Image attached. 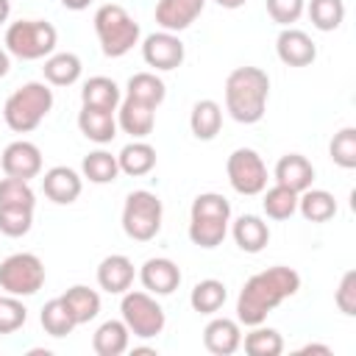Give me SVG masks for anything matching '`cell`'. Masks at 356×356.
<instances>
[{"instance_id": "obj_1", "label": "cell", "mask_w": 356, "mask_h": 356, "mask_svg": "<svg viewBox=\"0 0 356 356\" xmlns=\"http://www.w3.org/2000/svg\"><path fill=\"white\" fill-rule=\"evenodd\" d=\"M298 289H300L298 270L284 267V264L267 267V270L250 275L245 281V286L239 289V298H236V320L242 325H248V328L250 325H259V323L267 320V314L275 306H281Z\"/></svg>"}, {"instance_id": "obj_2", "label": "cell", "mask_w": 356, "mask_h": 356, "mask_svg": "<svg viewBox=\"0 0 356 356\" xmlns=\"http://www.w3.org/2000/svg\"><path fill=\"white\" fill-rule=\"evenodd\" d=\"M270 97V78L259 67H236L225 78V111L242 122L253 125L264 117Z\"/></svg>"}, {"instance_id": "obj_3", "label": "cell", "mask_w": 356, "mask_h": 356, "mask_svg": "<svg viewBox=\"0 0 356 356\" xmlns=\"http://www.w3.org/2000/svg\"><path fill=\"white\" fill-rule=\"evenodd\" d=\"M53 108V89L44 81H28L3 103V120L14 134H31Z\"/></svg>"}, {"instance_id": "obj_4", "label": "cell", "mask_w": 356, "mask_h": 356, "mask_svg": "<svg viewBox=\"0 0 356 356\" xmlns=\"http://www.w3.org/2000/svg\"><path fill=\"white\" fill-rule=\"evenodd\" d=\"M228 220H231V203L220 192H203L192 200L189 209V239L197 248H217L222 245L228 234Z\"/></svg>"}, {"instance_id": "obj_5", "label": "cell", "mask_w": 356, "mask_h": 356, "mask_svg": "<svg viewBox=\"0 0 356 356\" xmlns=\"http://www.w3.org/2000/svg\"><path fill=\"white\" fill-rule=\"evenodd\" d=\"M95 33H97V42H100V50L103 56L108 58H120L125 53L134 50V44H139V22L117 3H106L95 11Z\"/></svg>"}, {"instance_id": "obj_6", "label": "cell", "mask_w": 356, "mask_h": 356, "mask_svg": "<svg viewBox=\"0 0 356 356\" xmlns=\"http://www.w3.org/2000/svg\"><path fill=\"white\" fill-rule=\"evenodd\" d=\"M58 33L44 19H19L6 28V50L8 56H17L22 61H39L47 58L56 50Z\"/></svg>"}, {"instance_id": "obj_7", "label": "cell", "mask_w": 356, "mask_h": 356, "mask_svg": "<svg viewBox=\"0 0 356 356\" xmlns=\"http://www.w3.org/2000/svg\"><path fill=\"white\" fill-rule=\"evenodd\" d=\"M161 217H164V206L159 195L150 189H136L125 197L122 231L134 242H150L161 231Z\"/></svg>"}, {"instance_id": "obj_8", "label": "cell", "mask_w": 356, "mask_h": 356, "mask_svg": "<svg viewBox=\"0 0 356 356\" xmlns=\"http://www.w3.org/2000/svg\"><path fill=\"white\" fill-rule=\"evenodd\" d=\"M122 323L128 325V331L139 339H153L164 331V309L159 306V300L150 292H139V289H128L122 292Z\"/></svg>"}, {"instance_id": "obj_9", "label": "cell", "mask_w": 356, "mask_h": 356, "mask_svg": "<svg viewBox=\"0 0 356 356\" xmlns=\"http://www.w3.org/2000/svg\"><path fill=\"white\" fill-rule=\"evenodd\" d=\"M44 284V264L36 253H11L0 261V289L14 298H31Z\"/></svg>"}, {"instance_id": "obj_10", "label": "cell", "mask_w": 356, "mask_h": 356, "mask_svg": "<svg viewBox=\"0 0 356 356\" xmlns=\"http://www.w3.org/2000/svg\"><path fill=\"white\" fill-rule=\"evenodd\" d=\"M228 184L239 195H261L267 189V167L253 147H236L225 161Z\"/></svg>"}, {"instance_id": "obj_11", "label": "cell", "mask_w": 356, "mask_h": 356, "mask_svg": "<svg viewBox=\"0 0 356 356\" xmlns=\"http://www.w3.org/2000/svg\"><path fill=\"white\" fill-rule=\"evenodd\" d=\"M142 58H145L147 67L167 72V70H175V67L184 64L186 47H184V42L178 39V33L159 31V33L145 36V42H142Z\"/></svg>"}, {"instance_id": "obj_12", "label": "cell", "mask_w": 356, "mask_h": 356, "mask_svg": "<svg viewBox=\"0 0 356 356\" xmlns=\"http://www.w3.org/2000/svg\"><path fill=\"white\" fill-rule=\"evenodd\" d=\"M0 170L11 178L31 181L42 172V150L28 139H17V142L6 145V150L0 156Z\"/></svg>"}, {"instance_id": "obj_13", "label": "cell", "mask_w": 356, "mask_h": 356, "mask_svg": "<svg viewBox=\"0 0 356 356\" xmlns=\"http://www.w3.org/2000/svg\"><path fill=\"white\" fill-rule=\"evenodd\" d=\"M275 53L286 67H306L317 58V44L300 28H284L275 39Z\"/></svg>"}, {"instance_id": "obj_14", "label": "cell", "mask_w": 356, "mask_h": 356, "mask_svg": "<svg viewBox=\"0 0 356 356\" xmlns=\"http://www.w3.org/2000/svg\"><path fill=\"white\" fill-rule=\"evenodd\" d=\"M206 0H159L156 3V22L161 31L178 33L186 31L200 14Z\"/></svg>"}, {"instance_id": "obj_15", "label": "cell", "mask_w": 356, "mask_h": 356, "mask_svg": "<svg viewBox=\"0 0 356 356\" xmlns=\"http://www.w3.org/2000/svg\"><path fill=\"white\" fill-rule=\"evenodd\" d=\"M42 189H44V195H47L53 203H58V206H70V203H75V200L81 197L83 178H81L72 167L58 164V167H50V170L44 172V178H42Z\"/></svg>"}, {"instance_id": "obj_16", "label": "cell", "mask_w": 356, "mask_h": 356, "mask_svg": "<svg viewBox=\"0 0 356 356\" xmlns=\"http://www.w3.org/2000/svg\"><path fill=\"white\" fill-rule=\"evenodd\" d=\"M136 278V270H134V261L122 253H111L106 256L100 264H97V286L108 295H122L131 289Z\"/></svg>"}, {"instance_id": "obj_17", "label": "cell", "mask_w": 356, "mask_h": 356, "mask_svg": "<svg viewBox=\"0 0 356 356\" xmlns=\"http://www.w3.org/2000/svg\"><path fill=\"white\" fill-rule=\"evenodd\" d=\"M203 345L214 356H231V353H236L242 348L239 320H231V317H214V320H209L206 328H203Z\"/></svg>"}, {"instance_id": "obj_18", "label": "cell", "mask_w": 356, "mask_h": 356, "mask_svg": "<svg viewBox=\"0 0 356 356\" xmlns=\"http://www.w3.org/2000/svg\"><path fill=\"white\" fill-rule=\"evenodd\" d=\"M139 281L150 295H172L181 284V270L172 259H147L139 270Z\"/></svg>"}, {"instance_id": "obj_19", "label": "cell", "mask_w": 356, "mask_h": 356, "mask_svg": "<svg viewBox=\"0 0 356 356\" xmlns=\"http://www.w3.org/2000/svg\"><path fill=\"white\" fill-rule=\"evenodd\" d=\"M153 125H156V108H150V106H145L139 100H131V97L120 100V106H117V128H122L134 139H145V136H150Z\"/></svg>"}, {"instance_id": "obj_20", "label": "cell", "mask_w": 356, "mask_h": 356, "mask_svg": "<svg viewBox=\"0 0 356 356\" xmlns=\"http://www.w3.org/2000/svg\"><path fill=\"white\" fill-rule=\"evenodd\" d=\"M312 181H314V167H312V161L306 156L286 153V156L278 159V164H275V184L289 186L292 192H303V189L312 186Z\"/></svg>"}, {"instance_id": "obj_21", "label": "cell", "mask_w": 356, "mask_h": 356, "mask_svg": "<svg viewBox=\"0 0 356 356\" xmlns=\"http://www.w3.org/2000/svg\"><path fill=\"white\" fill-rule=\"evenodd\" d=\"M78 128L81 134L95 142V145H108L114 136H117V120H114V111H103V108H89L83 106L78 111Z\"/></svg>"}, {"instance_id": "obj_22", "label": "cell", "mask_w": 356, "mask_h": 356, "mask_svg": "<svg viewBox=\"0 0 356 356\" xmlns=\"http://www.w3.org/2000/svg\"><path fill=\"white\" fill-rule=\"evenodd\" d=\"M231 234H234V242L239 245V250H245V253H259L270 242V225L256 214L236 217Z\"/></svg>"}, {"instance_id": "obj_23", "label": "cell", "mask_w": 356, "mask_h": 356, "mask_svg": "<svg viewBox=\"0 0 356 356\" xmlns=\"http://www.w3.org/2000/svg\"><path fill=\"white\" fill-rule=\"evenodd\" d=\"M131 345V331L122 320H106L92 334V348L97 356H120Z\"/></svg>"}, {"instance_id": "obj_24", "label": "cell", "mask_w": 356, "mask_h": 356, "mask_svg": "<svg viewBox=\"0 0 356 356\" xmlns=\"http://www.w3.org/2000/svg\"><path fill=\"white\" fill-rule=\"evenodd\" d=\"M120 100H122L120 86H117L111 78H106V75H95V78H89V81L83 83V89H81V103L89 106V108L117 111Z\"/></svg>"}, {"instance_id": "obj_25", "label": "cell", "mask_w": 356, "mask_h": 356, "mask_svg": "<svg viewBox=\"0 0 356 356\" xmlns=\"http://www.w3.org/2000/svg\"><path fill=\"white\" fill-rule=\"evenodd\" d=\"M117 164H120V172L125 175H134V178L147 175L156 167V147L147 145L145 139H134L120 150Z\"/></svg>"}, {"instance_id": "obj_26", "label": "cell", "mask_w": 356, "mask_h": 356, "mask_svg": "<svg viewBox=\"0 0 356 356\" xmlns=\"http://www.w3.org/2000/svg\"><path fill=\"white\" fill-rule=\"evenodd\" d=\"M189 128H192V134L200 142L214 139L220 134V128H222V108H220V103L217 100H209V97L206 100H197L192 106V114H189Z\"/></svg>"}, {"instance_id": "obj_27", "label": "cell", "mask_w": 356, "mask_h": 356, "mask_svg": "<svg viewBox=\"0 0 356 356\" xmlns=\"http://www.w3.org/2000/svg\"><path fill=\"white\" fill-rule=\"evenodd\" d=\"M81 70H83V64L75 53H50L42 67L44 81L50 86H72L81 78Z\"/></svg>"}, {"instance_id": "obj_28", "label": "cell", "mask_w": 356, "mask_h": 356, "mask_svg": "<svg viewBox=\"0 0 356 356\" xmlns=\"http://www.w3.org/2000/svg\"><path fill=\"white\" fill-rule=\"evenodd\" d=\"M125 97L139 100V103H145L150 108H159L164 103V97H167V86L156 72H136V75L128 78Z\"/></svg>"}, {"instance_id": "obj_29", "label": "cell", "mask_w": 356, "mask_h": 356, "mask_svg": "<svg viewBox=\"0 0 356 356\" xmlns=\"http://www.w3.org/2000/svg\"><path fill=\"white\" fill-rule=\"evenodd\" d=\"M298 211L309 222H328L337 214V200L325 189H303L298 192Z\"/></svg>"}, {"instance_id": "obj_30", "label": "cell", "mask_w": 356, "mask_h": 356, "mask_svg": "<svg viewBox=\"0 0 356 356\" xmlns=\"http://www.w3.org/2000/svg\"><path fill=\"white\" fill-rule=\"evenodd\" d=\"M61 300H64V306L70 309V314L75 317L78 325L95 320L97 312H100V295H97V289H89V286H83V284L70 286V289L61 295Z\"/></svg>"}, {"instance_id": "obj_31", "label": "cell", "mask_w": 356, "mask_h": 356, "mask_svg": "<svg viewBox=\"0 0 356 356\" xmlns=\"http://www.w3.org/2000/svg\"><path fill=\"white\" fill-rule=\"evenodd\" d=\"M228 292H225V284L217 281V278H203L192 286L189 292V306L197 312V314H217L225 303Z\"/></svg>"}, {"instance_id": "obj_32", "label": "cell", "mask_w": 356, "mask_h": 356, "mask_svg": "<svg viewBox=\"0 0 356 356\" xmlns=\"http://www.w3.org/2000/svg\"><path fill=\"white\" fill-rule=\"evenodd\" d=\"M83 178L92 184H111L120 175V164L117 156H111L108 150H92L89 156H83Z\"/></svg>"}, {"instance_id": "obj_33", "label": "cell", "mask_w": 356, "mask_h": 356, "mask_svg": "<svg viewBox=\"0 0 356 356\" xmlns=\"http://www.w3.org/2000/svg\"><path fill=\"white\" fill-rule=\"evenodd\" d=\"M261 209L270 220H289L295 211H298V192H292L289 186H270L264 189V197H261Z\"/></svg>"}, {"instance_id": "obj_34", "label": "cell", "mask_w": 356, "mask_h": 356, "mask_svg": "<svg viewBox=\"0 0 356 356\" xmlns=\"http://www.w3.org/2000/svg\"><path fill=\"white\" fill-rule=\"evenodd\" d=\"M39 320H42V328H44L50 337H56V339H61V337L72 334V328L78 325V323H75V317L70 314V309L64 306V300H61V298L47 300V303L42 306Z\"/></svg>"}, {"instance_id": "obj_35", "label": "cell", "mask_w": 356, "mask_h": 356, "mask_svg": "<svg viewBox=\"0 0 356 356\" xmlns=\"http://www.w3.org/2000/svg\"><path fill=\"white\" fill-rule=\"evenodd\" d=\"M242 348L250 356H278L284 350V339L275 328H264L259 323V325H250V331L242 339Z\"/></svg>"}, {"instance_id": "obj_36", "label": "cell", "mask_w": 356, "mask_h": 356, "mask_svg": "<svg viewBox=\"0 0 356 356\" xmlns=\"http://www.w3.org/2000/svg\"><path fill=\"white\" fill-rule=\"evenodd\" d=\"M309 19L317 31H337L345 19V0H309Z\"/></svg>"}, {"instance_id": "obj_37", "label": "cell", "mask_w": 356, "mask_h": 356, "mask_svg": "<svg viewBox=\"0 0 356 356\" xmlns=\"http://www.w3.org/2000/svg\"><path fill=\"white\" fill-rule=\"evenodd\" d=\"M328 153H331V161L342 170H353L356 167V128L348 125L342 131L334 134L331 145H328Z\"/></svg>"}, {"instance_id": "obj_38", "label": "cell", "mask_w": 356, "mask_h": 356, "mask_svg": "<svg viewBox=\"0 0 356 356\" xmlns=\"http://www.w3.org/2000/svg\"><path fill=\"white\" fill-rule=\"evenodd\" d=\"M0 206H22V209H33V206H36V195H33V189H31L28 181L6 175V178L0 181Z\"/></svg>"}, {"instance_id": "obj_39", "label": "cell", "mask_w": 356, "mask_h": 356, "mask_svg": "<svg viewBox=\"0 0 356 356\" xmlns=\"http://www.w3.org/2000/svg\"><path fill=\"white\" fill-rule=\"evenodd\" d=\"M33 225V209H22V206H0V234L17 239L25 236Z\"/></svg>"}, {"instance_id": "obj_40", "label": "cell", "mask_w": 356, "mask_h": 356, "mask_svg": "<svg viewBox=\"0 0 356 356\" xmlns=\"http://www.w3.org/2000/svg\"><path fill=\"white\" fill-rule=\"evenodd\" d=\"M28 320V309L22 306L19 298L6 295L0 298V334H14L17 328H22Z\"/></svg>"}, {"instance_id": "obj_41", "label": "cell", "mask_w": 356, "mask_h": 356, "mask_svg": "<svg viewBox=\"0 0 356 356\" xmlns=\"http://www.w3.org/2000/svg\"><path fill=\"white\" fill-rule=\"evenodd\" d=\"M303 8H306V0H267V14L273 17V22H278L284 28L298 22Z\"/></svg>"}, {"instance_id": "obj_42", "label": "cell", "mask_w": 356, "mask_h": 356, "mask_svg": "<svg viewBox=\"0 0 356 356\" xmlns=\"http://www.w3.org/2000/svg\"><path fill=\"white\" fill-rule=\"evenodd\" d=\"M334 303L337 309L345 314V317H353L356 314V270H348L334 292Z\"/></svg>"}, {"instance_id": "obj_43", "label": "cell", "mask_w": 356, "mask_h": 356, "mask_svg": "<svg viewBox=\"0 0 356 356\" xmlns=\"http://www.w3.org/2000/svg\"><path fill=\"white\" fill-rule=\"evenodd\" d=\"M298 353H323V356H328L331 348H328V345H320V342H309V345H303Z\"/></svg>"}, {"instance_id": "obj_44", "label": "cell", "mask_w": 356, "mask_h": 356, "mask_svg": "<svg viewBox=\"0 0 356 356\" xmlns=\"http://www.w3.org/2000/svg\"><path fill=\"white\" fill-rule=\"evenodd\" d=\"M89 3L92 0H61V6L70 11H83V8H89Z\"/></svg>"}, {"instance_id": "obj_45", "label": "cell", "mask_w": 356, "mask_h": 356, "mask_svg": "<svg viewBox=\"0 0 356 356\" xmlns=\"http://www.w3.org/2000/svg\"><path fill=\"white\" fill-rule=\"evenodd\" d=\"M8 67H11V61H8V50H6V47H0V78H6V75H8Z\"/></svg>"}, {"instance_id": "obj_46", "label": "cell", "mask_w": 356, "mask_h": 356, "mask_svg": "<svg viewBox=\"0 0 356 356\" xmlns=\"http://www.w3.org/2000/svg\"><path fill=\"white\" fill-rule=\"evenodd\" d=\"M8 17H11V0H0V25L8 22Z\"/></svg>"}, {"instance_id": "obj_47", "label": "cell", "mask_w": 356, "mask_h": 356, "mask_svg": "<svg viewBox=\"0 0 356 356\" xmlns=\"http://www.w3.org/2000/svg\"><path fill=\"white\" fill-rule=\"evenodd\" d=\"M214 3L222 6V8H231V11H234V8H242L248 0H214Z\"/></svg>"}]
</instances>
